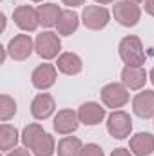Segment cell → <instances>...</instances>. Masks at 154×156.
<instances>
[{"label": "cell", "instance_id": "1", "mask_svg": "<svg viewBox=\"0 0 154 156\" xmlns=\"http://www.w3.org/2000/svg\"><path fill=\"white\" fill-rule=\"evenodd\" d=\"M118 53H120V58L123 60L125 66H134V67H143L147 56H145V51H143V44L142 40L138 38L136 35H129V37H123L120 45H118Z\"/></svg>", "mask_w": 154, "mask_h": 156}, {"label": "cell", "instance_id": "2", "mask_svg": "<svg viewBox=\"0 0 154 156\" xmlns=\"http://www.w3.org/2000/svg\"><path fill=\"white\" fill-rule=\"evenodd\" d=\"M100 98H102V104L109 109H120L123 107L127 102H129V89L123 85V83H107L102 87L100 91Z\"/></svg>", "mask_w": 154, "mask_h": 156}, {"label": "cell", "instance_id": "3", "mask_svg": "<svg viewBox=\"0 0 154 156\" xmlns=\"http://www.w3.org/2000/svg\"><path fill=\"white\" fill-rule=\"evenodd\" d=\"M62 49V42L58 38V33L53 31H42L35 40V51L40 58L44 60H53L58 56Z\"/></svg>", "mask_w": 154, "mask_h": 156}, {"label": "cell", "instance_id": "4", "mask_svg": "<svg viewBox=\"0 0 154 156\" xmlns=\"http://www.w3.org/2000/svg\"><path fill=\"white\" fill-rule=\"evenodd\" d=\"M113 15H114L116 22L123 27H134L140 18H142V9L138 4L127 2V0H120L114 2L113 5Z\"/></svg>", "mask_w": 154, "mask_h": 156}, {"label": "cell", "instance_id": "5", "mask_svg": "<svg viewBox=\"0 0 154 156\" xmlns=\"http://www.w3.org/2000/svg\"><path fill=\"white\" fill-rule=\"evenodd\" d=\"M107 131L116 140H123V138L131 136V131H132L131 115L125 113V111H120V109L113 111L107 116Z\"/></svg>", "mask_w": 154, "mask_h": 156}, {"label": "cell", "instance_id": "6", "mask_svg": "<svg viewBox=\"0 0 154 156\" xmlns=\"http://www.w3.org/2000/svg\"><path fill=\"white\" fill-rule=\"evenodd\" d=\"M111 20V13L103 7V5H85L83 13H82V22L87 29L91 31H100L103 27H107Z\"/></svg>", "mask_w": 154, "mask_h": 156}, {"label": "cell", "instance_id": "7", "mask_svg": "<svg viewBox=\"0 0 154 156\" xmlns=\"http://www.w3.org/2000/svg\"><path fill=\"white\" fill-rule=\"evenodd\" d=\"M33 49H35V44L29 35H15L13 38L9 40L5 51L9 53V56L16 62H22V60H27L31 55H33Z\"/></svg>", "mask_w": 154, "mask_h": 156}, {"label": "cell", "instance_id": "8", "mask_svg": "<svg viewBox=\"0 0 154 156\" xmlns=\"http://www.w3.org/2000/svg\"><path fill=\"white\" fill-rule=\"evenodd\" d=\"M78 123H80V118H78V113L73 111V109H62L54 115V120H53V127L58 134H73L78 129Z\"/></svg>", "mask_w": 154, "mask_h": 156}, {"label": "cell", "instance_id": "9", "mask_svg": "<svg viewBox=\"0 0 154 156\" xmlns=\"http://www.w3.org/2000/svg\"><path fill=\"white\" fill-rule=\"evenodd\" d=\"M13 20L22 31H35L40 26L38 11L31 5H18L13 11Z\"/></svg>", "mask_w": 154, "mask_h": 156}, {"label": "cell", "instance_id": "10", "mask_svg": "<svg viewBox=\"0 0 154 156\" xmlns=\"http://www.w3.org/2000/svg\"><path fill=\"white\" fill-rule=\"evenodd\" d=\"M78 118L83 125L94 127V125H98L105 120V107H102L96 102H85L78 109Z\"/></svg>", "mask_w": 154, "mask_h": 156}, {"label": "cell", "instance_id": "11", "mask_svg": "<svg viewBox=\"0 0 154 156\" xmlns=\"http://www.w3.org/2000/svg\"><path fill=\"white\" fill-rule=\"evenodd\" d=\"M54 109H56V102L49 93H40L31 102V115L35 120H47L54 113Z\"/></svg>", "mask_w": 154, "mask_h": 156}, {"label": "cell", "instance_id": "12", "mask_svg": "<svg viewBox=\"0 0 154 156\" xmlns=\"http://www.w3.org/2000/svg\"><path fill=\"white\" fill-rule=\"evenodd\" d=\"M132 111L136 116L143 118V120L154 118V91L145 89L138 93L132 98Z\"/></svg>", "mask_w": 154, "mask_h": 156}, {"label": "cell", "instance_id": "13", "mask_svg": "<svg viewBox=\"0 0 154 156\" xmlns=\"http://www.w3.org/2000/svg\"><path fill=\"white\" fill-rule=\"evenodd\" d=\"M31 82L37 89L47 91L56 82V67L53 64H40L38 67H35V71L31 75Z\"/></svg>", "mask_w": 154, "mask_h": 156}, {"label": "cell", "instance_id": "14", "mask_svg": "<svg viewBox=\"0 0 154 156\" xmlns=\"http://www.w3.org/2000/svg\"><path fill=\"white\" fill-rule=\"evenodd\" d=\"M147 73L143 67H134V66H125L121 69V83L129 91H138L145 85Z\"/></svg>", "mask_w": 154, "mask_h": 156}, {"label": "cell", "instance_id": "15", "mask_svg": "<svg viewBox=\"0 0 154 156\" xmlns=\"http://www.w3.org/2000/svg\"><path fill=\"white\" fill-rule=\"evenodd\" d=\"M129 151L134 156H151L154 153V134L138 133V134L131 136Z\"/></svg>", "mask_w": 154, "mask_h": 156}, {"label": "cell", "instance_id": "16", "mask_svg": "<svg viewBox=\"0 0 154 156\" xmlns=\"http://www.w3.org/2000/svg\"><path fill=\"white\" fill-rule=\"evenodd\" d=\"M83 64H82V58L78 56L76 53H62L56 60V69L67 76H75L82 71Z\"/></svg>", "mask_w": 154, "mask_h": 156}, {"label": "cell", "instance_id": "17", "mask_svg": "<svg viewBox=\"0 0 154 156\" xmlns=\"http://www.w3.org/2000/svg\"><path fill=\"white\" fill-rule=\"evenodd\" d=\"M78 26H80V16L73 9H65V11H62V15L58 18L56 31L62 37H69V35H73L78 29Z\"/></svg>", "mask_w": 154, "mask_h": 156}, {"label": "cell", "instance_id": "18", "mask_svg": "<svg viewBox=\"0 0 154 156\" xmlns=\"http://www.w3.org/2000/svg\"><path fill=\"white\" fill-rule=\"evenodd\" d=\"M38 20H40V26L44 27H53L58 24V18L62 15V9L60 5L56 4H42L38 5Z\"/></svg>", "mask_w": 154, "mask_h": 156}, {"label": "cell", "instance_id": "19", "mask_svg": "<svg viewBox=\"0 0 154 156\" xmlns=\"http://www.w3.org/2000/svg\"><path fill=\"white\" fill-rule=\"evenodd\" d=\"M29 151H33L35 156H53L54 151H56L54 138L49 133H42L38 138L33 142V145L29 147Z\"/></svg>", "mask_w": 154, "mask_h": 156}, {"label": "cell", "instance_id": "20", "mask_svg": "<svg viewBox=\"0 0 154 156\" xmlns=\"http://www.w3.org/2000/svg\"><path fill=\"white\" fill-rule=\"evenodd\" d=\"M82 142L76 136H64L60 142H58V147H56V153L58 156H80L82 154Z\"/></svg>", "mask_w": 154, "mask_h": 156}, {"label": "cell", "instance_id": "21", "mask_svg": "<svg viewBox=\"0 0 154 156\" xmlns=\"http://www.w3.org/2000/svg\"><path fill=\"white\" fill-rule=\"evenodd\" d=\"M18 131L16 127L9 125V123H2L0 125V149L2 151H11L15 149V145L18 144Z\"/></svg>", "mask_w": 154, "mask_h": 156}, {"label": "cell", "instance_id": "22", "mask_svg": "<svg viewBox=\"0 0 154 156\" xmlns=\"http://www.w3.org/2000/svg\"><path fill=\"white\" fill-rule=\"evenodd\" d=\"M15 115H16V102L9 94H2L0 96V120L7 122Z\"/></svg>", "mask_w": 154, "mask_h": 156}, {"label": "cell", "instance_id": "23", "mask_svg": "<svg viewBox=\"0 0 154 156\" xmlns=\"http://www.w3.org/2000/svg\"><path fill=\"white\" fill-rule=\"evenodd\" d=\"M42 133H45L44 129H42V125L40 123H29V125H26L24 127V131H22V136H20V140H22V144H24V147H31L33 145V142L38 138Z\"/></svg>", "mask_w": 154, "mask_h": 156}, {"label": "cell", "instance_id": "24", "mask_svg": "<svg viewBox=\"0 0 154 156\" xmlns=\"http://www.w3.org/2000/svg\"><path fill=\"white\" fill-rule=\"evenodd\" d=\"M80 156H105V154H103V149L98 144H87V145H83Z\"/></svg>", "mask_w": 154, "mask_h": 156}, {"label": "cell", "instance_id": "25", "mask_svg": "<svg viewBox=\"0 0 154 156\" xmlns=\"http://www.w3.org/2000/svg\"><path fill=\"white\" fill-rule=\"evenodd\" d=\"M5 156H31V153H29L27 147H15L11 153H7Z\"/></svg>", "mask_w": 154, "mask_h": 156}, {"label": "cell", "instance_id": "26", "mask_svg": "<svg viewBox=\"0 0 154 156\" xmlns=\"http://www.w3.org/2000/svg\"><path fill=\"white\" fill-rule=\"evenodd\" d=\"M111 156H134L131 151H127V149H123V147H120V149H114Z\"/></svg>", "mask_w": 154, "mask_h": 156}, {"label": "cell", "instance_id": "27", "mask_svg": "<svg viewBox=\"0 0 154 156\" xmlns=\"http://www.w3.org/2000/svg\"><path fill=\"white\" fill-rule=\"evenodd\" d=\"M145 13H149L151 16H154V0H145Z\"/></svg>", "mask_w": 154, "mask_h": 156}, {"label": "cell", "instance_id": "28", "mask_svg": "<svg viewBox=\"0 0 154 156\" xmlns=\"http://www.w3.org/2000/svg\"><path fill=\"white\" fill-rule=\"evenodd\" d=\"M65 5H69V7H78V5H83L85 4V0H62Z\"/></svg>", "mask_w": 154, "mask_h": 156}, {"label": "cell", "instance_id": "29", "mask_svg": "<svg viewBox=\"0 0 154 156\" xmlns=\"http://www.w3.org/2000/svg\"><path fill=\"white\" fill-rule=\"evenodd\" d=\"M94 2H98V4H102V5H105V4H113L114 0H94Z\"/></svg>", "mask_w": 154, "mask_h": 156}, {"label": "cell", "instance_id": "30", "mask_svg": "<svg viewBox=\"0 0 154 156\" xmlns=\"http://www.w3.org/2000/svg\"><path fill=\"white\" fill-rule=\"evenodd\" d=\"M149 80L152 82V85H154V67L151 69V73H149Z\"/></svg>", "mask_w": 154, "mask_h": 156}, {"label": "cell", "instance_id": "31", "mask_svg": "<svg viewBox=\"0 0 154 156\" xmlns=\"http://www.w3.org/2000/svg\"><path fill=\"white\" fill-rule=\"evenodd\" d=\"M127 2H132V4H143L145 0H127Z\"/></svg>", "mask_w": 154, "mask_h": 156}, {"label": "cell", "instance_id": "32", "mask_svg": "<svg viewBox=\"0 0 154 156\" xmlns=\"http://www.w3.org/2000/svg\"><path fill=\"white\" fill-rule=\"evenodd\" d=\"M31 2H44V0H31Z\"/></svg>", "mask_w": 154, "mask_h": 156}]
</instances>
